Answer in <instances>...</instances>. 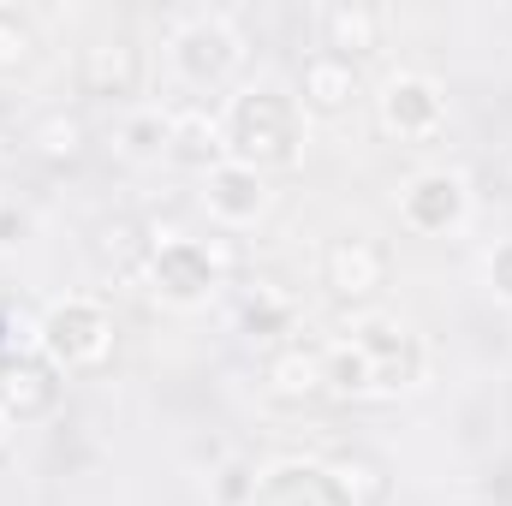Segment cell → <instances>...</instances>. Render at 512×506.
<instances>
[{"mask_svg": "<svg viewBox=\"0 0 512 506\" xmlns=\"http://www.w3.org/2000/svg\"><path fill=\"white\" fill-rule=\"evenodd\" d=\"M221 120V143L233 161H245L256 173H274V167H292L304 155V108L286 84H245L227 96V108L215 114Z\"/></svg>", "mask_w": 512, "mask_h": 506, "instance_id": "1", "label": "cell"}, {"mask_svg": "<svg viewBox=\"0 0 512 506\" xmlns=\"http://www.w3.org/2000/svg\"><path fill=\"white\" fill-rule=\"evenodd\" d=\"M239 268H245V251L233 245V233L179 239V245H161L143 256V280L167 310H203Z\"/></svg>", "mask_w": 512, "mask_h": 506, "instance_id": "2", "label": "cell"}, {"mask_svg": "<svg viewBox=\"0 0 512 506\" xmlns=\"http://www.w3.org/2000/svg\"><path fill=\"white\" fill-rule=\"evenodd\" d=\"M120 346V328H114V310L90 292H72V298H54L36 322V358H48L60 376H96Z\"/></svg>", "mask_w": 512, "mask_h": 506, "instance_id": "3", "label": "cell"}, {"mask_svg": "<svg viewBox=\"0 0 512 506\" xmlns=\"http://www.w3.org/2000/svg\"><path fill=\"white\" fill-rule=\"evenodd\" d=\"M167 60L179 72L185 90H221L239 60H245V36L233 30L227 12H179L173 18V36H167Z\"/></svg>", "mask_w": 512, "mask_h": 506, "instance_id": "4", "label": "cell"}, {"mask_svg": "<svg viewBox=\"0 0 512 506\" xmlns=\"http://www.w3.org/2000/svg\"><path fill=\"white\" fill-rule=\"evenodd\" d=\"M471 221V179L453 167H423L399 191V227L417 239H453Z\"/></svg>", "mask_w": 512, "mask_h": 506, "instance_id": "5", "label": "cell"}, {"mask_svg": "<svg viewBox=\"0 0 512 506\" xmlns=\"http://www.w3.org/2000/svg\"><path fill=\"white\" fill-rule=\"evenodd\" d=\"M376 126L393 143H435L447 131V90L429 72H387L376 90Z\"/></svg>", "mask_w": 512, "mask_h": 506, "instance_id": "6", "label": "cell"}, {"mask_svg": "<svg viewBox=\"0 0 512 506\" xmlns=\"http://www.w3.org/2000/svg\"><path fill=\"white\" fill-rule=\"evenodd\" d=\"M387 274H393V256H387V245L370 239V233H340V239H328V251H322V286H328L340 304H352V310H364V304L382 298Z\"/></svg>", "mask_w": 512, "mask_h": 506, "instance_id": "7", "label": "cell"}, {"mask_svg": "<svg viewBox=\"0 0 512 506\" xmlns=\"http://www.w3.org/2000/svg\"><path fill=\"white\" fill-rule=\"evenodd\" d=\"M352 340H358V346L370 352V364H376V399H393V393L417 387L423 370H429L423 340H417L405 322H393V316H358V322H352Z\"/></svg>", "mask_w": 512, "mask_h": 506, "instance_id": "8", "label": "cell"}, {"mask_svg": "<svg viewBox=\"0 0 512 506\" xmlns=\"http://www.w3.org/2000/svg\"><path fill=\"white\" fill-rule=\"evenodd\" d=\"M268 203H274V191H268V173H256L245 161H215L209 173H203V215L221 227V233H245L256 227L262 215H268Z\"/></svg>", "mask_w": 512, "mask_h": 506, "instance_id": "9", "label": "cell"}, {"mask_svg": "<svg viewBox=\"0 0 512 506\" xmlns=\"http://www.w3.org/2000/svg\"><path fill=\"white\" fill-rule=\"evenodd\" d=\"M358 96H364V78H358L352 60H340L328 48L304 54V66H298V108H304V120L310 114L316 120H340V114H352Z\"/></svg>", "mask_w": 512, "mask_h": 506, "instance_id": "10", "label": "cell"}, {"mask_svg": "<svg viewBox=\"0 0 512 506\" xmlns=\"http://www.w3.org/2000/svg\"><path fill=\"white\" fill-rule=\"evenodd\" d=\"M78 78H84V96L131 102V96H137V84H143V54H137V42H131V36H96V42L84 48Z\"/></svg>", "mask_w": 512, "mask_h": 506, "instance_id": "11", "label": "cell"}, {"mask_svg": "<svg viewBox=\"0 0 512 506\" xmlns=\"http://www.w3.org/2000/svg\"><path fill=\"white\" fill-rule=\"evenodd\" d=\"M60 405V370L48 358H12L0 364V411L6 423H36Z\"/></svg>", "mask_w": 512, "mask_h": 506, "instance_id": "12", "label": "cell"}, {"mask_svg": "<svg viewBox=\"0 0 512 506\" xmlns=\"http://www.w3.org/2000/svg\"><path fill=\"white\" fill-rule=\"evenodd\" d=\"M387 42V12L382 6H364V0H334L328 12H322V48L328 54H340V60H370V54H382Z\"/></svg>", "mask_w": 512, "mask_h": 506, "instance_id": "13", "label": "cell"}, {"mask_svg": "<svg viewBox=\"0 0 512 506\" xmlns=\"http://www.w3.org/2000/svg\"><path fill=\"white\" fill-rule=\"evenodd\" d=\"M262 387L274 393V399H316L322 393V346H310V340H280V346H268V358H262Z\"/></svg>", "mask_w": 512, "mask_h": 506, "instance_id": "14", "label": "cell"}, {"mask_svg": "<svg viewBox=\"0 0 512 506\" xmlns=\"http://www.w3.org/2000/svg\"><path fill=\"white\" fill-rule=\"evenodd\" d=\"M167 161L179 167H197L209 173L215 161H227V143H221V120L209 108H173V131H167Z\"/></svg>", "mask_w": 512, "mask_h": 506, "instance_id": "15", "label": "cell"}, {"mask_svg": "<svg viewBox=\"0 0 512 506\" xmlns=\"http://www.w3.org/2000/svg\"><path fill=\"white\" fill-rule=\"evenodd\" d=\"M322 393H334V399H376V364H370V352L352 334L322 346Z\"/></svg>", "mask_w": 512, "mask_h": 506, "instance_id": "16", "label": "cell"}, {"mask_svg": "<svg viewBox=\"0 0 512 506\" xmlns=\"http://www.w3.org/2000/svg\"><path fill=\"white\" fill-rule=\"evenodd\" d=\"M239 316H245V328H251L256 340H274V346H280V340L292 334V322H298V298H292L280 280H251Z\"/></svg>", "mask_w": 512, "mask_h": 506, "instance_id": "17", "label": "cell"}, {"mask_svg": "<svg viewBox=\"0 0 512 506\" xmlns=\"http://www.w3.org/2000/svg\"><path fill=\"white\" fill-rule=\"evenodd\" d=\"M30 149H36V161H48V167H72V161L90 149V126H84V114H72V108L42 114V120L30 126Z\"/></svg>", "mask_w": 512, "mask_h": 506, "instance_id": "18", "label": "cell"}, {"mask_svg": "<svg viewBox=\"0 0 512 506\" xmlns=\"http://www.w3.org/2000/svg\"><path fill=\"white\" fill-rule=\"evenodd\" d=\"M167 131H173L167 108H131L120 120V155L126 161H161L167 155Z\"/></svg>", "mask_w": 512, "mask_h": 506, "instance_id": "19", "label": "cell"}, {"mask_svg": "<svg viewBox=\"0 0 512 506\" xmlns=\"http://www.w3.org/2000/svg\"><path fill=\"white\" fill-rule=\"evenodd\" d=\"M36 60V24L18 6H0V78H18Z\"/></svg>", "mask_w": 512, "mask_h": 506, "instance_id": "20", "label": "cell"}, {"mask_svg": "<svg viewBox=\"0 0 512 506\" xmlns=\"http://www.w3.org/2000/svg\"><path fill=\"white\" fill-rule=\"evenodd\" d=\"M137 233H143V227H131V221H108V227L96 233V251H102L108 262H114V268H120L126 256L143 251V239H137ZM143 256H149V251H143Z\"/></svg>", "mask_w": 512, "mask_h": 506, "instance_id": "21", "label": "cell"}, {"mask_svg": "<svg viewBox=\"0 0 512 506\" xmlns=\"http://www.w3.org/2000/svg\"><path fill=\"white\" fill-rule=\"evenodd\" d=\"M483 280H489V292L501 304H512V239H501L495 251L483 256Z\"/></svg>", "mask_w": 512, "mask_h": 506, "instance_id": "22", "label": "cell"}, {"mask_svg": "<svg viewBox=\"0 0 512 506\" xmlns=\"http://www.w3.org/2000/svg\"><path fill=\"white\" fill-rule=\"evenodd\" d=\"M30 221H24V209H12V203H0V245H12L18 233H24Z\"/></svg>", "mask_w": 512, "mask_h": 506, "instance_id": "23", "label": "cell"}, {"mask_svg": "<svg viewBox=\"0 0 512 506\" xmlns=\"http://www.w3.org/2000/svg\"><path fill=\"white\" fill-rule=\"evenodd\" d=\"M6 429H12V423H6V411H0V441H6Z\"/></svg>", "mask_w": 512, "mask_h": 506, "instance_id": "24", "label": "cell"}]
</instances>
